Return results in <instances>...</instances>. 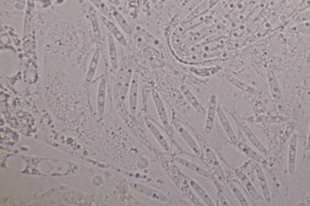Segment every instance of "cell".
<instances>
[{"label": "cell", "mask_w": 310, "mask_h": 206, "mask_svg": "<svg viewBox=\"0 0 310 206\" xmlns=\"http://www.w3.org/2000/svg\"><path fill=\"white\" fill-rule=\"evenodd\" d=\"M173 125L174 126L176 132H178L180 136L182 137L184 140H185V142L190 147V149L192 150V152L195 154L196 156H200V154H202V150H200V146L197 145L195 139H194L193 136L191 135V134L187 131L185 127L177 121L173 122Z\"/></svg>", "instance_id": "8"}, {"label": "cell", "mask_w": 310, "mask_h": 206, "mask_svg": "<svg viewBox=\"0 0 310 206\" xmlns=\"http://www.w3.org/2000/svg\"><path fill=\"white\" fill-rule=\"evenodd\" d=\"M291 33H302L310 31V20L289 27L288 30Z\"/></svg>", "instance_id": "31"}, {"label": "cell", "mask_w": 310, "mask_h": 206, "mask_svg": "<svg viewBox=\"0 0 310 206\" xmlns=\"http://www.w3.org/2000/svg\"><path fill=\"white\" fill-rule=\"evenodd\" d=\"M307 147L308 149H310V127L307 139Z\"/></svg>", "instance_id": "35"}, {"label": "cell", "mask_w": 310, "mask_h": 206, "mask_svg": "<svg viewBox=\"0 0 310 206\" xmlns=\"http://www.w3.org/2000/svg\"><path fill=\"white\" fill-rule=\"evenodd\" d=\"M93 5L99 10L103 16L111 20H114L111 7H108L103 0H89Z\"/></svg>", "instance_id": "28"}, {"label": "cell", "mask_w": 310, "mask_h": 206, "mask_svg": "<svg viewBox=\"0 0 310 206\" xmlns=\"http://www.w3.org/2000/svg\"><path fill=\"white\" fill-rule=\"evenodd\" d=\"M226 78L231 85H233L234 87H236L241 91L255 96H260L261 94V91L259 90L258 89L245 83V82L242 81L237 78H235L232 75L226 74Z\"/></svg>", "instance_id": "20"}, {"label": "cell", "mask_w": 310, "mask_h": 206, "mask_svg": "<svg viewBox=\"0 0 310 206\" xmlns=\"http://www.w3.org/2000/svg\"><path fill=\"white\" fill-rule=\"evenodd\" d=\"M105 1H107L115 6H118L120 4V1H119V0H105Z\"/></svg>", "instance_id": "34"}, {"label": "cell", "mask_w": 310, "mask_h": 206, "mask_svg": "<svg viewBox=\"0 0 310 206\" xmlns=\"http://www.w3.org/2000/svg\"><path fill=\"white\" fill-rule=\"evenodd\" d=\"M298 136L294 134L289 141L288 151V170L289 174L295 173L297 159Z\"/></svg>", "instance_id": "16"}, {"label": "cell", "mask_w": 310, "mask_h": 206, "mask_svg": "<svg viewBox=\"0 0 310 206\" xmlns=\"http://www.w3.org/2000/svg\"><path fill=\"white\" fill-rule=\"evenodd\" d=\"M310 20V9L298 13L288 23L289 27Z\"/></svg>", "instance_id": "30"}, {"label": "cell", "mask_w": 310, "mask_h": 206, "mask_svg": "<svg viewBox=\"0 0 310 206\" xmlns=\"http://www.w3.org/2000/svg\"><path fill=\"white\" fill-rule=\"evenodd\" d=\"M254 171L255 173H256L259 185H260L264 200L268 203H270L271 202V197L270 188H269L266 177H265L264 172L262 170L260 164L258 163L254 164Z\"/></svg>", "instance_id": "13"}, {"label": "cell", "mask_w": 310, "mask_h": 206, "mask_svg": "<svg viewBox=\"0 0 310 206\" xmlns=\"http://www.w3.org/2000/svg\"><path fill=\"white\" fill-rule=\"evenodd\" d=\"M90 20L97 47L101 48L103 45V37H102L100 23H99L97 15L94 12L90 13Z\"/></svg>", "instance_id": "27"}, {"label": "cell", "mask_w": 310, "mask_h": 206, "mask_svg": "<svg viewBox=\"0 0 310 206\" xmlns=\"http://www.w3.org/2000/svg\"><path fill=\"white\" fill-rule=\"evenodd\" d=\"M180 90L187 99V101L197 113L203 116L206 115L207 110L206 108H204L198 99L196 97V96L193 93V92L188 87L185 85L180 86Z\"/></svg>", "instance_id": "19"}, {"label": "cell", "mask_w": 310, "mask_h": 206, "mask_svg": "<svg viewBox=\"0 0 310 206\" xmlns=\"http://www.w3.org/2000/svg\"><path fill=\"white\" fill-rule=\"evenodd\" d=\"M286 5L287 4L282 5L272 9L268 13L266 18L259 26L248 43L254 42V41L260 40L266 35L270 30H272L279 15H281Z\"/></svg>", "instance_id": "2"}, {"label": "cell", "mask_w": 310, "mask_h": 206, "mask_svg": "<svg viewBox=\"0 0 310 206\" xmlns=\"http://www.w3.org/2000/svg\"><path fill=\"white\" fill-rule=\"evenodd\" d=\"M221 1L222 0H204L189 13V14L186 16L185 20L209 13L210 10L215 8Z\"/></svg>", "instance_id": "15"}, {"label": "cell", "mask_w": 310, "mask_h": 206, "mask_svg": "<svg viewBox=\"0 0 310 206\" xmlns=\"http://www.w3.org/2000/svg\"><path fill=\"white\" fill-rule=\"evenodd\" d=\"M219 200L221 205L230 206L229 202L228 201L226 197L223 194H220L219 195Z\"/></svg>", "instance_id": "33"}, {"label": "cell", "mask_w": 310, "mask_h": 206, "mask_svg": "<svg viewBox=\"0 0 310 206\" xmlns=\"http://www.w3.org/2000/svg\"><path fill=\"white\" fill-rule=\"evenodd\" d=\"M100 19L104 26L106 27L109 33L112 34V35L114 37V39L118 41L119 44L122 47H127L128 43L126 38L121 31L118 29V27L115 25V24L112 22V20L103 15L100 16Z\"/></svg>", "instance_id": "11"}, {"label": "cell", "mask_w": 310, "mask_h": 206, "mask_svg": "<svg viewBox=\"0 0 310 206\" xmlns=\"http://www.w3.org/2000/svg\"><path fill=\"white\" fill-rule=\"evenodd\" d=\"M229 187L231 192L235 198H236L238 202L242 206H250L249 202L247 201L246 198L245 197L243 192L240 190L236 184L233 183L229 184Z\"/></svg>", "instance_id": "29"}, {"label": "cell", "mask_w": 310, "mask_h": 206, "mask_svg": "<svg viewBox=\"0 0 310 206\" xmlns=\"http://www.w3.org/2000/svg\"><path fill=\"white\" fill-rule=\"evenodd\" d=\"M188 126L191 131L194 134V135L195 136L197 141H198L200 150H202V154H203V156L207 163H209L211 169L216 175L217 179L224 183L226 181V174H225L223 168L221 166L219 160L217 159L216 154L214 153L212 147L210 146V144L208 143L207 140L204 138L202 134L199 133L196 128L190 124H188Z\"/></svg>", "instance_id": "1"}, {"label": "cell", "mask_w": 310, "mask_h": 206, "mask_svg": "<svg viewBox=\"0 0 310 206\" xmlns=\"http://www.w3.org/2000/svg\"><path fill=\"white\" fill-rule=\"evenodd\" d=\"M145 125L162 148L167 153L170 152V146L168 140H166L165 137L159 131L157 127L153 124L151 121H149L145 122Z\"/></svg>", "instance_id": "26"}, {"label": "cell", "mask_w": 310, "mask_h": 206, "mask_svg": "<svg viewBox=\"0 0 310 206\" xmlns=\"http://www.w3.org/2000/svg\"><path fill=\"white\" fill-rule=\"evenodd\" d=\"M139 77L138 73L133 74L129 87V109L132 115L137 111L139 95Z\"/></svg>", "instance_id": "10"}, {"label": "cell", "mask_w": 310, "mask_h": 206, "mask_svg": "<svg viewBox=\"0 0 310 206\" xmlns=\"http://www.w3.org/2000/svg\"><path fill=\"white\" fill-rule=\"evenodd\" d=\"M175 161L176 163L179 164L180 165L187 168V169L192 171L193 173L199 175L200 176L208 178V179L212 178V175H211L209 171L204 169L202 166H199V164L193 162L192 161L179 156H176Z\"/></svg>", "instance_id": "14"}, {"label": "cell", "mask_w": 310, "mask_h": 206, "mask_svg": "<svg viewBox=\"0 0 310 206\" xmlns=\"http://www.w3.org/2000/svg\"><path fill=\"white\" fill-rule=\"evenodd\" d=\"M218 103L217 98L216 95L211 96L209 105L206 113V119L205 126H204V132L207 135H210L212 132L214 121H215L216 116H217V108Z\"/></svg>", "instance_id": "7"}, {"label": "cell", "mask_w": 310, "mask_h": 206, "mask_svg": "<svg viewBox=\"0 0 310 206\" xmlns=\"http://www.w3.org/2000/svg\"><path fill=\"white\" fill-rule=\"evenodd\" d=\"M129 186L133 190L138 192V193L152 198L153 200L163 202L171 201L168 195L159 190H156L155 188L148 186V185L138 183V182L132 181L129 183Z\"/></svg>", "instance_id": "4"}, {"label": "cell", "mask_w": 310, "mask_h": 206, "mask_svg": "<svg viewBox=\"0 0 310 206\" xmlns=\"http://www.w3.org/2000/svg\"><path fill=\"white\" fill-rule=\"evenodd\" d=\"M111 8L114 19L117 22L118 25L120 26L125 35L129 38H131V39H134L135 37V32L130 24L127 22V21L125 20L124 16L121 14L115 6H111Z\"/></svg>", "instance_id": "21"}, {"label": "cell", "mask_w": 310, "mask_h": 206, "mask_svg": "<svg viewBox=\"0 0 310 206\" xmlns=\"http://www.w3.org/2000/svg\"><path fill=\"white\" fill-rule=\"evenodd\" d=\"M236 146L238 149H240L242 153H243L245 156L249 157L250 159L254 160L255 162L260 164H267V161L263 156L258 154L257 151H255L248 146L244 141L239 140L236 144Z\"/></svg>", "instance_id": "22"}, {"label": "cell", "mask_w": 310, "mask_h": 206, "mask_svg": "<svg viewBox=\"0 0 310 206\" xmlns=\"http://www.w3.org/2000/svg\"><path fill=\"white\" fill-rule=\"evenodd\" d=\"M241 128L245 137L249 140V142L252 145L255 147V148L260 151L262 154H264V155L267 156L268 152L267 147H265L264 144L262 143L261 141L259 139L257 136L255 135L253 131H252L251 129L248 126L247 123L241 122Z\"/></svg>", "instance_id": "12"}, {"label": "cell", "mask_w": 310, "mask_h": 206, "mask_svg": "<svg viewBox=\"0 0 310 206\" xmlns=\"http://www.w3.org/2000/svg\"><path fill=\"white\" fill-rule=\"evenodd\" d=\"M190 186L193 189L197 195L208 206H215V203L211 198L209 194L204 190L202 185H200L196 181L189 177H187Z\"/></svg>", "instance_id": "23"}, {"label": "cell", "mask_w": 310, "mask_h": 206, "mask_svg": "<svg viewBox=\"0 0 310 206\" xmlns=\"http://www.w3.org/2000/svg\"><path fill=\"white\" fill-rule=\"evenodd\" d=\"M234 173L238 179L241 181V183L243 184V186L246 190L250 197L253 200H257L259 198V194L256 188L252 183L250 178L240 168H235Z\"/></svg>", "instance_id": "17"}, {"label": "cell", "mask_w": 310, "mask_h": 206, "mask_svg": "<svg viewBox=\"0 0 310 206\" xmlns=\"http://www.w3.org/2000/svg\"><path fill=\"white\" fill-rule=\"evenodd\" d=\"M106 89V80L104 77L101 78L99 82L97 95V111L100 116H103L105 112Z\"/></svg>", "instance_id": "24"}, {"label": "cell", "mask_w": 310, "mask_h": 206, "mask_svg": "<svg viewBox=\"0 0 310 206\" xmlns=\"http://www.w3.org/2000/svg\"><path fill=\"white\" fill-rule=\"evenodd\" d=\"M101 57V48L97 47L95 50L93 57H92L89 64L87 68L86 78H85V85L88 86L93 81L95 74L97 70L99 62Z\"/></svg>", "instance_id": "18"}, {"label": "cell", "mask_w": 310, "mask_h": 206, "mask_svg": "<svg viewBox=\"0 0 310 206\" xmlns=\"http://www.w3.org/2000/svg\"><path fill=\"white\" fill-rule=\"evenodd\" d=\"M151 95L153 104L155 105L160 121H161L163 128L168 129L170 123L168 111H167L165 105L163 104L161 96H160L158 91L156 90L155 89H153L152 90Z\"/></svg>", "instance_id": "6"}, {"label": "cell", "mask_w": 310, "mask_h": 206, "mask_svg": "<svg viewBox=\"0 0 310 206\" xmlns=\"http://www.w3.org/2000/svg\"><path fill=\"white\" fill-rule=\"evenodd\" d=\"M107 43L108 57L109 60H110L111 66L112 69L117 70L118 67L117 47V45H116L114 37L109 32L107 35Z\"/></svg>", "instance_id": "25"}, {"label": "cell", "mask_w": 310, "mask_h": 206, "mask_svg": "<svg viewBox=\"0 0 310 206\" xmlns=\"http://www.w3.org/2000/svg\"><path fill=\"white\" fill-rule=\"evenodd\" d=\"M217 117L228 138H229L230 142L234 145L236 146L239 140H238L236 133H235L233 127L231 126L229 120L228 119L226 113H225L222 106L219 104H218L217 108Z\"/></svg>", "instance_id": "9"}, {"label": "cell", "mask_w": 310, "mask_h": 206, "mask_svg": "<svg viewBox=\"0 0 310 206\" xmlns=\"http://www.w3.org/2000/svg\"><path fill=\"white\" fill-rule=\"evenodd\" d=\"M310 9V0H304L302 3L301 6L298 10L295 16L298 13L305 11V10Z\"/></svg>", "instance_id": "32"}, {"label": "cell", "mask_w": 310, "mask_h": 206, "mask_svg": "<svg viewBox=\"0 0 310 206\" xmlns=\"http://www.w3.org/2000/svg\"><path fill=\"white\" fill-rule=\"evenodd\" d=\"M304 0H290L279 15L272 30L279 28L288 23L296 14Z\"/></svg>", "instance_id": "5"}, {"label": "cell", "mask_w": 310, "mask_h": 206, "mask_svg": "<svg viewBox=\"0 0 310 206\" xmlns=\"http://www.w3.org/2000/svg\"><path fill=\"white\" fill-rule=\"evenodd\" d=\"M267 78L275 106L279 113H284L286 108L284 96L274 71L271 70H268Z\"/></svg>", "instance_id": "3"}]
</instances>
